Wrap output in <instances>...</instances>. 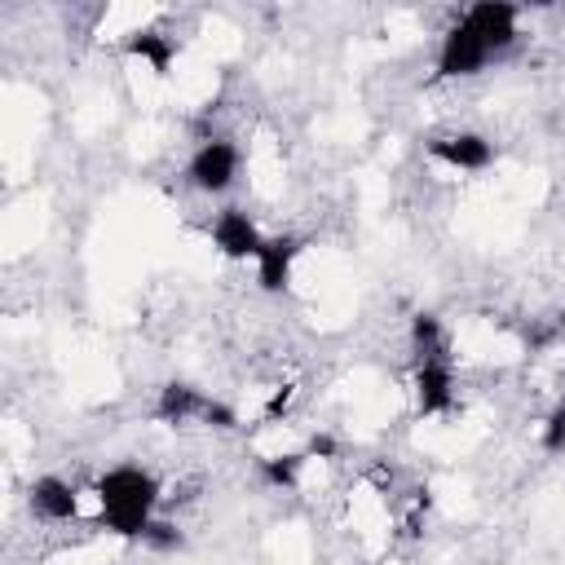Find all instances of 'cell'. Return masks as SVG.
Wrapping results in <instances>:
<instances>
[{
	"label": "cell",
	"mask_w": 565,
	"mask_h": 565,
	"mask_svg": "<svg viewBox=\"0 0 565 565\" xmlns=\"http://www.w3.org/2000/svg\"><path fill=\"white\" fill-rule=\"evenodd\" d=\"M88 490H93V516L119 539H141L163 503V486L137 463L106 468Z\"/></svg>",
	"instance_id": "obj_1"
},
{
	"label": "cell",
	"mask_w": 565,
	"mask_h": 565,
	"mask_svg": "<svg viewBox=\"0 0 565 565\" xmlns=\"http://www.w3.org/2000/svg\"><path fill=\"white\" fill-rule=\"evenodd\" d=\"M238 163H243V154H238V146L230 137H207L190 154L185 177H190V185L199 194H225L234 185V177H238Z\"/></svg>",
	"instance_id": "obj_2"
},
{
	"label": "cell",
	"mask_w": 565,
	"mask_h": 565,
	"mask_svg": "<svg viewBox=\"0 0 565 565\" xmlns=\"http://www.w3.org/2000/svg\"><path fill=\"white\" fill-rule=\"evenodd\" d=\"M463 22L472 26V35H477L490 53H503V49L521 35V13H516V4H508V0H477V4L463 9Z\"/></svg>",
	"instance_id": "obj_3"
},
{
	"label": "cell",
	"mask_w": 565,
	"mask_h": 565,
	"mask_svg": "<svg viewBox=\"0 0 565 565\" xmlns=\"http://www.w3.org/2000/svg\"><path fill=\"white\" fill-rule=\"evenodd\" d=\"M490 62V49L472 35V26L459 18L446 35H441V49H437V75L441 79H463V75H477L481 66Z\"/></svg>",
	"instance_id": "obj_4"
},
{
	"label": "cell",
	"mask_w": 565,
	"mask_h": 565,
	"mask_svg": "<svg viewBox=\"0 0 565 565\" xmlns=\"http://www.w3.org/2000/svg\"><path fill=\"white\" fill-rule=\"evenodd\" d=\"M79 494H84V490H75L66 477L44 472V477H35V481L26 486V508H31V516L62 525V521H75V516H79V508H84Z\"/></svg>",
	"instance_id": "obj_5"
},
{
	"label": "cell",
	"mask_w": 565,
	"mask_h": 565,
	"mask_svg": "<svg viewBox=\"0 0 565 565\" xmlns=\"http://www.w3.org/2000/svg\"><path fill=\"white\" fill-rule=\"evenodd\" d=\"M265 234L260 225L243 212V207H221L216 221H212V247L225 256V260H256Z\"/></svg>",
	"instance_id": "obj_6"
},
{
	"label": "cell",
	"mask_w": 565,
	"mask_h": 565,
	"mask_svg": "<svg viewBox=\"0 0 565 565\" xmlns=\"http://www.w3.org/2000/svg\"><path fill=\"white\" fill-rule=\"evenodd\" d=\"M428 154L455 172H486L494 163V141L481 132H441L428 141Z\"/></svg>",
	"instance_id": "obj_7"
},
{
	"label": "cell",
	"mask_w": 565,
	"mask_h": 565,
	"mask_svg": "<svg viewBox=\"0 0 565 565\" xmlns=\"http://www.w3.org/2000/svg\"><path fill=\"white\" fill-rule=\"evenodd\" d=\"M455 402V366L450 358H424L415 362V406L419 415H446Z\"/></svg>",
	"instance_id": "obj_8"
},
{
	"label": "cell",
	"mask_w": 565,
	"mask_h": 565,
	"mask_svg": "<svg viewBox=\"0 0 565 565\" xmlns=\"http://www.w3.org/2000/svg\"><path fill=\"white\" fill-rule=\"evenodd\" d=\"M296 256H300V243H296L291 234H269V238L260 243L256 260H252L260 291H269V296L287 291V287H291V265H296Z\"/></svg>",
	"instance_id": "obj_9"
},
{
	"label": "cell",
	"mask_w": 565,
	"mask_h": 565,
	"mask_svg": "<svg viewBox=\"0 0 565 565\" xmlns=\"http://www.w3.org/2000/svg\"><path fill=\"white\" fill-rule=\"evenodd\" d=\"M124 53L128 57H141L154 75H168L172 62H177V40L163 35V31H154V26H141V31H128L124 35Z\"/></svg>",
	"instance_id": "obj_10"
},
{
	"label": "cell",
	"mask_w": 565,
	"mask_h": 565,
	"mask_svg": "<svg viewBox=\"0 0 565 565\" xmlns=\"http://www.w3.org/2000/svg\"><path fill=\"white\" fill-rule=\"evenodd\" d=\"M203 406H207V393H199L194 384L185 380H168L159 388V402H154V415L163 424H185V419H203Z\"/></svg>",
	"instance_id": "obj_11"
},
{
	"label": "cell",
	"mask_w": 565,
	"mask_h": 565,
	"mask_svg": "<svg viewBox=\"0 0 565 565\" xmlns=\"http://www.w3.org/2000/svg\"><path fill=\"white\" fill-rule=\"evenodd\" d=\"M411 353H415V362L446 353V327H441L437 313H415L411 318Z\"/></svg>",
	"instance_id": "obj_12"
},
{
	"label": "cell",
	"mask_w": 565,
	"mask_h": 565,
	"mask_svg": "<svg viewBox=\"0 0 565 565\" xmlns=\"http://www.w3.org/2000/svg\"><path fill=\"white\" fill-rule=\"evenodd\" d=\"M309 455L305 450H282V455H265L260 459V477L274 486V490H296L300 486V472H305Z\"/></svg>",
	"instance_id": "obj_13"
},
{
	"label": "cell",
	"mask_w": 565,
	"mask_h": 565,
	"mask_svg": "<svg viewBox=\"0 0 565 565\" xmlns=\"http://www.w3.org/2000/svg\"><path fill=\"white\" fill-rule=\"evenodd\" d=\"M141 543H146L150 552H181L185 534H181V525H177V521H168V516H154V521L146 525Z\"/></svg>",
	"instance_id": "obj_14"
},
{
	"label": "cell",
	"mask_w": 565,
	"mask_h": 565,
	"mask_svg": "<svg viewBox=\"0 0 565 565\" xmlns=\"http://www.w3.org/2000/svg\"><path fill=\"white\" fill-rule=\"evenodd\" d=\"M539 441H543V450H547V455H565V397H561V402L547 411Z\"/></svg>",
	"instance_id": "obj_15"
},
{
	"label": "cell",
	"mask_w": 565,
	"mask_h": 565,
	"mask_svg": "<svg viewBox=\"0 0 565 565\" xmlns=\"http://www.w3.org/2000/svg\"><path fill=\"white\" fill-rule=\"evenodd\" d=\"M203 424H207V428H234V424H238V415H234V406H225V402L207 397V406H203Z\"/></svg>",
	"instance_id": "obj_16"
},
{
	"label": "cell",
	"mask_w": 565,
	"mask_h": 565,
	"mask_svg": "<svg viewBox=\"0 0 565 565\" xmlns=\"http://www.w3.org/2000/svg\"><path fill=\"white\" fill-rule=\"evenodd\" d=\"M335 450H340V446H335V437H327V433H313L309 446H305L309 459H335Z\"/></svg>",
	"instance_id": "obj_17"
}]
</instances>
